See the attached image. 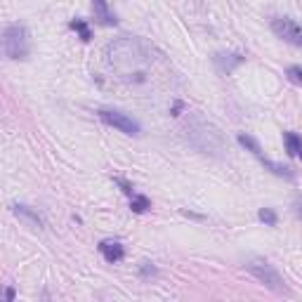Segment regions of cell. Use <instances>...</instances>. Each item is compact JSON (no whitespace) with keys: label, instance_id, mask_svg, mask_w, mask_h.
<instances>
[{"label":"cell","instance_id":"7c38bea8","mask_svg":"<svg viewBox=\"0 0 302 302\" xmlns=\"http://www.w3.org/2000/svg\"><path fill=\"white\" fill-rule=\"evenodd\" d=\"M260 163L265 165V168H269V170L274 172V175H279V177H286V179H295V170H293V168H288V165H283V163H276V161H269V158H265V156L260 158Z\"/></svg>","mask_w":302,"mask_h":302},{"label":"cell","instance_id":"ba28073f","mask_svg":"<svg viewBox=\"0 0 302 302\" xmlns=\"http://www.w3.org/2000/svg\"><path fill=\"white\" fill-rule=\"evenodd\" d=\"M92 12H95V19L102 24V26H116L118 19L116 14L111 12V7L106 0H92Z\"/></svg>","mask_w":302,"mask_h":302},{"label":"cell","instance_id":"7402d4cb","mask_svg":"<svg viewBox=\"0 0 302 302\" xmlns=\"http://www.w3.org/2000/svg\"><path fill=\"white\" fill-rule=\"evenodd\" d=\"M14 300V288H7L5 290V302H12Z\"/></svg>","mask_w":302,"mask_h":302},{"label":"cell","instance_id":"3957f363","mask_svg":"<svg viewBox=\"0 0 302 302\" xmlns=\"http://www.w3.org/2000/svg\"><path fill=\"white\" fill-rule=\"evenodd\" d=\"M3 50H5L7 59H12V62L26 59L31 52V33H28L26 24H21V21L7 24L5 33H3Z\"/></svg>","mask_w":302,"mask_h":302},{"label":"cell","instance_id":"30bf717a","mask_svg":"<svg viewBox=\"0 0 302 302\" xmlns=\"http://www.w3.org/2000/svg\"><path fill=\"white\" fill-rule=\"evenodd\" d=\"M14 215H17V217H21L24 222H28L31 226H35V229H43V217L35 213L33 208L24 206V203H17V206H14Z\"/></svg>","mask_w":302,"mask_h":302},{"label":"cell","instance_id":"ac0fdd59","mask_svg":"<svg viewBox=\"0 0 302 302\" xmlns=\"http://www.w3.org/2000/svg\"><path fill=\"white\" fill-rule=\"evenodd\" d=\"M114 182H116V184L121 186V192L128 194V196H132V194H135V192H132V184H130V182H125V179H121V177H116Z\"/></svg>","mask_w":302,"mask_h":302},{"label":"cell","instance_id":"7a4b0ae2","mask_svg":"<svg viewBox=\"0 0 302 302\" xmlns=\"http://www.w3.org/2000/svg\"><path fill=\"white\" fill-rule=\"evenodd\" d=\"M184 137L194 149L206 154V156L217 158L226 151V139L222 135V130L215 123H210L208 118H203L201 114L189 116V121L184 123Z\"/></svg>","mask_w":302,"mask_h":302},{"label":"cell","instance_id":"2e32d148","mask_svg":"<svg viewBox=\"0 0 302 302\" xmlns=\"http://www.w3.org/2000/svg\"><path fill=\"white\" fill-rule=\"evenodd\" d=\"M257 217H260V222H265L267 226H276V222H279V217H276V213L272 208H260Z\"/></svg>","mask_w":302,"mask_h":302},{"label":"cell","instance_id":"5b68a950","mask_svg":"<svg viewBox=\"0 0 302 302\" xmlns=\"http://www.w3.org/2000/svg\"><path fill=\"white\" fill-rule=\"evenodd\" d=\"M99 118H102L106 125H111V128H116V130L125 132V135H132V137H137L139 132H142V128H139L137 121H135L132 116H128V114H123V111L102 109V111H99Z\"/></svg>","mask_w":302,"mask_h":302},{"label":"cell","instance_id":"5bb4252c","mask_svg":"<svg viewBox=\"0 0 302 302\" xmlns=\"http://www.w3.org/2000/svg\"><path fill=\"white\" fill-rule=\"evenodd\" d=\"M130 210L132 213H146V210H151V201L146 199V196H142V194H132L130 196Z\"/></svg>","mask_w":302,"mask_h":302},{"label":"cell","instance_id":"4fadbf2b","mask_svg":"<svg viewBox=\"0 0 302 302\" xmlns=\"http://www.w3.org/2000/svg\"><path fill=\"white\" fill-rule=\"evenodd\" d=\"M239 144L243 146V149L246 151H250V154H253V156H257V158H262L265 156V154H262V146H260V142H257V139L255 137H250V135H246V132H239Z\"/></svg>","mask_w":302,"mask_h":302},{"label":"cell","instance_id":"6da1fadb","mask_svg":"<svg viewBox=\"0 0 302 302\" xmlns=\"http://www.w3.org/2000/svg\"><path fill=\"white\" fill-rule=\"evenodd\" d=\"M104 55H106L109 66L128 73L130 69L151 64V59H154V48H151V43H146L144 38L123 35V38L111 41L109 45L104 48Z\"/></svg>","mask_w":302,"mask_h":302},{"label":"cell","instance_id":"8fae6325","mask_svg":"<svg viewBox=\"0 0 302 302\" xmlns=\"http://www.w3.org/2000/svg\"><path fill=\"white\" fill-rule=\"evenodd\" d=\"M283 144H286L288 156L302 158V137L297 132H283Z\"/></svg>","mask_w":302,"mask_h":302},{"label":"cell","instance_id":"9a60e30c","mask_svg":"<svg viewBox=\"0 0 302 302\" xmlns=\"http://www.w3.org/2000/svg\"><path fill=\"white\" fill-rule=\"evenodd\" d=\"M69 26L73 28V31H78V35H81L83 43H90V41H92V31H90V26H88V24H85L83 19H73Z\"/></svg>","mask_w":302,"mask_h":302},{"label":"cell","instance_id":"44dd1931","mask_svg":"<svg viewBox=\"0 0 302 302\" xmlns=\"http://www.w3.org/2000/svg\"><path fill=\"white\" fill-rule=\"evenodd\" d=\"M182 109H184V104H182V102H175V104H172V111H170V114H172V116H179V111H182Z\"/></svg>","mask_w":302,"mask_h":302},{"label":"cell","instance_id":"8992f818","mask_svg":"<svg viewBox=\"0 0 302 302\" xmlns=\"http://www.w3.org/2000/svg\"><path fill=\"white\" fill-rule=\"evenodd\" d=\"M272 31H274L283 43H290L295 48H302V24L288 19V17H279L272 21Z\"/></svg>","mask_w":302,"mask_h":302},{"label":"cell","instance_id":"ffe728a7","mask_svg":"<svg viewBox=\"0 0 302 302\" xmlns=\"http://www.w3.org/2000/svg\"><path fill=\"white\" fill-rule=\"evenodd\" d=\"M293 206H295V213H297V217H300V220H302V196H297V199H295V203H293Z\"/></svg>","mask_w":302,"mask_h":302},{"label":"cell","instance_id":"9c48e42d","mask_svg":"<svg viewBox=\"0 0 302 302\" xmlns=\"http://www.w3.org/2000/svg\"><path fill=\"white\" fill-rule=\"evenodd\" d=\"M246 62V57L239 55V52H232V55H226V52H220V55H215V64H217V69L222 73H232L236 66Z\"/></svg>","mask_w":302,"mask_h":302},{"label":"cell","instance_id":"d6986e66","mask_svg":"<svg viewBox=\"0 0 302 302\" xmlns=\"http://www.w3.org/2000/svg\"><path fill=\"white\" fill-rule=\"evenodd\" d=\"M154 274H156V267H154L151 262H142V276L149 279V276H154Z\"/></svg>","mask_w":302,"mask_h":302},{"label":"cell","instance_id":"e0dca14e","mask_svg":"<svg viewBox=\"0 0 302 302\" xmlns=\"http://www.w3.org/2000/svg\"><path fill=\"white\" fill-rule=\"evenodd\" d=\"M286 76H288L293 83H302V66H288Z\"/></svg>","mask_w":302,"mask_h":302},{"label":"cell","instance_id":"277c9868","mask_svg":"<svg viewBox=\"0 0 302 302\" xmlns=\"http://www.w3.org/2000/svg\"><path fill=\"white\" fill-rule=\"evenodd\" d=\"M246 269L265 286V288L272 290V293H276V295H290V290H288V286H286V281H283V276L279 274L267 260L253 257V260L246 262Z\"/></svg>","mask_w":302,"mask_h":302},{"label":"cell","instance_id":"52a82bcc","mask_svg":"<svg viewBox=\"0 0 302 302\" xmlns=\"http://www.w3.org/2000/svg\"><path fill=\"white\" fill-rule=\"evenodd\" d=\"M99 253H102V257L109 262V265H116V262H121L125 257V248H123V243H121V241L106 239V241H102V243H99Z\"/></svg>","mask_w":302,"mask_h":302}]
</instances>
